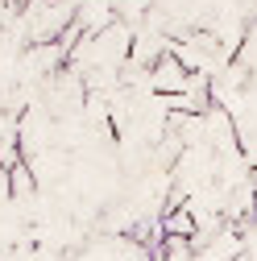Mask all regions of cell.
<instances>
[{
	"instance_id": "1",
	"label": "cell",
	"mask_w": 257,
	"mask_h": 261,
	"mask_svg": "<svg viewBox=\"0 0 257 261\" xmlns=\"http://www.w3.org/2000/svg\"><path fill=\"white\" fill-rule=\"evenodd\" d=\"M34 182H38V174H34V166L29 162H21V166H13L9 170V195H34Z\"/></svg>"
}]
</instances>
